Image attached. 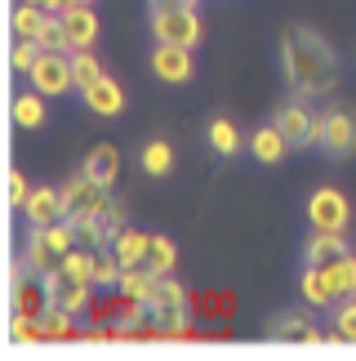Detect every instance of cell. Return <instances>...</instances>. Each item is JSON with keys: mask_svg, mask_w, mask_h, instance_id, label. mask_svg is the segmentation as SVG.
I'll return each mask as SVG.
<instances>
[{"mask_svg": "<svg viewBox=\"0 0 356 361\" xmlns=\"http://www.w3.org/2000/svg\"><path fill=\"white\" fill-rule=\"evenodd\" d=\"M120 272H125V263L116 259V250L112 245L98 250V263H94V286H120Z\"/></svg>", "mask_w": 356, "mask_h": 361, "instance_id": "cell-34", "label": "cell"}, {"mask_svg": "<svg viewBox=\"0 0 356 361\" xmlns=\"http://www.w3.org/2000/svg\"><path fill=\"white\" fill-rule=\"evenodd\" d=\"M32 90H40L45 99H58V94L76 90V72H72V49H40L36 67L27 72Z\"/></svg>", "mask_w": 356, "mask_h": 361, "instance_id": "cell-3", "label": "cell"}, {"mask_svg": "<svg viewBox=\"0 0 356 361\" xmlns=\"http://www.w3.org/2000/svg\"><path fill=\"white\" fill-rule=\"evenodd\" d=\"M40 330H45V343H67V339H80V330H76V317L72 312H45L40 317Z\"/></svg>", "mask_w": 356, "mask_h": 361, "instance_id": "cell-27", "label": "cell"}, {"mask_svg": "<svg viewBox=\"0 0 356 361\" xmlns=\"http://www.w3.org/2000/svg\"><path fill=\"white\" fill-rule=\"evenodd\" d=\"M281 63H285V85L298 99H321L338 85V59L334 45L312 27H290L281 36Z\"/></svg>", "mask_w": 356, "mask_h": 361, "instance_id": "cell-1", "label": "cell"}, {"mask_svg": "<svg viewBox=\"0 0 356 361\" xmlns=\"http://www.w3.org/2000/svg\"><path fill=\"white\" fill-rule=\"evenodd\" d=\"M152 9H183V5H196V0H147Z\"/></svg>", "mask_w": 356, "mask_h": 361, "instance_id": "cell-38", "label": "cell"}, {"mask_svg": "<svg viewBox=\"0 0 356 361\" xmlns=\"http://www.w3.org/2000/svg\"><path fill=\"white\" fill-rule=\"evenodd\" d=\"M250 152L263 165H276V161H285V152H294V147H290V138L276 130V121H272V125H263V130L250 134Z\"/></svg>", "mask_w": 356, "mask_h": 361, "instance_id": "cell-18", "label": "cell"}, {"mask_svg": "<svg viewBox=\"0 0 356 361\" xmlns=\"http://www.w3.org/2000/svg\"><path fill=\"white\" fill-rule=\"evenodd\" d=\"M72 72H76V90H89L98 76H107L103 63L94 59V49H72Z\"/></svg>", "mask_w": 356, "mask_h": 361, "instance_id": "cell-33", "label": "cell"}, {"mask_svg": "<svg viewBox=\"0 0 356 361\" xmlns=\"http://www.w3.org/2000/svg\"><path fill=\"white\" fill-rule=\"evenodd\" d=\"M80 94H85L89 112H98V116H116L120 107H125V90H120L112 76H98L89 90H80Z\"/></svg>", "mask_w": 356, "mask_h": 361, "instance_id": "cell-17", "label": "cell"}, {"mask_svg": "<svg viewBox=\"0 0 356 361\" xmlns=\"http://www.w3.org/2000/svg\"><path fill=\"white\" fill-rule=\"evenodd\" d=\"M191 303H196L205 317H218V322H227V317L236 312V299H231L227 290H205V295H191Z\"/></svg>", "mask_w": 356, "mask_h": 361, "instance_id": "cell-31", "label": "cell"}, {"mask_svg": "<svg viewBox=\"0 0 356 361\" xmlns=\"http://www.w3.org/2000/svg\"><path fill=\"white\" fill-rule=\"evenodd\" d=\"M36 45H40V49H72L63 13H45V23H40V32H36Z\"/></svg>", "mask_w": 356, "mask_h": 361, "instance_id": "cell-30", "label": "cell"}, {"mask_svg": "<svg viewBox=\"0 0 356 361\" xmlns=\"http://www.w3.org/2000/svg\"><path fill=\"white\" fill-rule=\"evenodd\" d=\"M27 201H32V183H27L23 170H13L9 174V205H13V210H23Z\"/></svg>", "mask_w": 356, "mask_h": 361, "instance_id": "cell-37", "label": "cell"}, {"mask_svg": "<svg viewBox=\"0 0 356 361\" xmlns=\"http://www.w3.org/2000/svg\"><path fill=\"white\" fill-rule=\"evenodd\" d=\"M36 59H40V45L36 40H23V36H13V49H9V67L18 76H27L36 67Z\"/></svg>", "mask_w": 356, "mask_h": 361, "instance_id": "cell-35", "label": "cell"}, {"mask_svg": "<svg viewBox=\"0 0 356 361\" xmlns=\"http://www.w3.org/2000/svg\"><path fill=\"white\" fill-rule=\"evenodd\" d=\"M72 245H80L72 219H58V224H40V228L27 232V241H23V259H27V268H32V272L49 276V272H58L63 263H67Z\"/></svg>", "mask_w": 356, "mask_h": 361, "instance_id": "cell-2", "label": "cell"}, {"mask_svg": "<svg viewBox=\"0 0 356 361\" xmlns=\"http://www.w3.org/2000/svg\"><path fill=\"white\" fill-rule=\"evenodd\" d=\"M80 170H89L94 178H98V183L112 188V183H116V174H120V152H116L112 143H98V147H94L89 157H85V165H80Z\"/></svg>", "mask_w": 356, "mask_h": 361, "instance_id": "cell-22", "label": "cell"}, {"mask_svg": "<svg viewBox=\"0 0 356 361\" xmlns=\"http://www.w3.org/2000/svg\"><path fill=\"white\" fill-rule=\"evenodd\" d=\"M103 201H107V183H98L89 170H80L63 183V205H67V219H72V224H85Z\"/></svg>", "mask_w": 356, "mask_h": 361, "instance_id": "cell-8", "label": "cell"}, {"mask_svg": "<svg viewBox=\"0 0 356 361\" xmlns=\"http://www.w3.org/2000/svg\"><path fill=\"white\" fill-rule=\"evenodd\" d=\"M63 23H67V40H72V49H94V40H98V13H94L89 5H67Z\"/></svg>", "mask_w": 356, "mask_h": 361, "instance_id": "cell-16", "label": "cell"}, {"mask_svg": "<svg viewBox=\"0 0 356 361\" xmlns=\"http://www.w3.org/2000/svg\"><path fill=\"white\" fill-rule=\"evenodd\" d=\"M325 276H330V286L338 290V303L356 299V255H348L343 263H334V268H325Z\"/></svg>", "mask_w": 356, "mask_h": 361, "instance_id": "cell-32", "label": "cell"}, {"mask_svg": "<svg viewBox=\"0 0 356 361\" xmlns=\"http://www.w3.org/2000/svg\"><path fill=\"white\" fill-rule=\"evenodd\" d=\"M272 121H276V130L290 138V147H312L321 138V112H312L307 99H298V94L290 103H281Z\"/></svg>", "mask_w": 356, "mask_h": 361, "instance_id": "cell-4", "label": "cell"}, {"mask_svg": "<svg viewBox=\"0 0 356 361\" xmlns=\"http://www.w3.org/2000/svg\"><path fill=\"white\" fill-rule=\"evenodd\" d=\"M13 125H18V130H40V125H45V94L40 90L13 94Z\"/></svg>", "mask_w": 356, "mask_h": 361, "instance_id": "cell-21", "label": "cell"}, {"mask_svg": "<svg viewBox=\"0 0 356 361\" xmlns=\"http://www.w3.org/2000/svg\"><path fill=\"white\" fill-rule=\"evenodd\" d=\"M156 286H160V276L152 272V268H125L120 272V295H129V299H139V303H147L156 295Z\"/></svg>", "mask_w": 356, "mask_h": 361, "instance_id": "cell-23", "label": "cell"}, {"mask_svg": "<svg viewBox=\"0 0 356 361\" xmlns=\"http://www.w3.org/2000/svg\"><path fill=\"white\" fill-rule=\"evenodd\" d=\"M267 339L285 343V348H290V343H325V330L312 322L307 312H281L276 322L267 326Z\"/></svg>", "mask_w": 356, "mask_h": 361, "instance_id": "cell-11", "label": "cell"}, {"mask_svg": "<svg viewBox=\"0 0 356 361\" xmlns=\"http://www.w3.org/2000/svg\"><path fill=\"white\" fill-rule=\"evenodd\" d=\"M9 343H45V330H40V317H32V312H18L13 308L9 312Z\"/></svg>", "mask_w": 356, "mask_h": 361, "instance_id": "cell-26", "label": "cell"}, {"mask_svg": "<svg viewBox=\"0 0 356 361\" xmlns=\"http://www.w3.org/2000/svg\"><path fill=\"white\" fill-rule=\"evenodd\" d=\"M210 147L218 152V157H236V152H241V130L227 116L210 121Z\"/></svg>", "mask_w": 356, "mask_h": 361, "instance_id": "cell-28", "label": "cell"}, {"mask_svg": "<svg viewBox=\"0 0 356 361\" xmlns=\"http://www.w3.org/2000/svg\"><path fill=\"white\" fill-rule=\"evenodd\" d=\"M334 326L343 330L348 343H356V299H343V303L334 308Z\"/></svg>", "mask_w": 356, "mask_h": 361, "instance_id": "cell-36", "label": "cell"}, {"mask_svg": "<svg viewBox=\"0 0 356 361\" xmlns=\"http://www.w3.org/2000/svg\"><path fill=\"white\" fill-rule=\"evenodd\" d=\"M45 13L49 9H40V5H27V0H18L9 13V27H13V36H23V40H36L40 32V23H45Z\"/></svg>", "mask_w": 356, "mask_h": 361, "instance_id": "cell-25", "label": "cell"}, {"mask_svg": "<svg viewBox=\"0 0 356 361\" xmlns=\"http://www.w3.org/2000/svg\"><path fill=\"white\" fill-rule=\"evenodd\" d=\"M143 268H152L156 276H170L178 268V245L165 241V237H152V250H147V263Z\"/></svg>", "mask_w": 356, "mask_h": 361, "instance_id": "cell-29", "label": "cell"}, {"mask_svg": "<svg viewBox=\"0 0 356 361\" xmlns=\"http://www.w3.org/2000/svg\"><path fill=\"white\" fill-rule=\"evenodd\" d=\"M352 255L348 250V241H343V232H317V237L307 241V255H303V263L307 268H334V263H343Z\"/></svg>", "mask_w": 356, "mask_h": 361, "instance_id": "cell-14", "label": "cell"}, {"mask_svg": "<svg viewBox=\"0 0 356 361\" xmlns=\"http://www.w3.org/2000/svg\"><path fill=\"white\" fill-rule=\"evenodd\" d=\"M45 286H49V308L53 312H89V303H94V281H85V276H72L67 268L58 272H49L45 276Z\"/></svg>", "mask_w": 356, "mask_h": 361, "instance_id": "cell-7", "label": "cell"}, {"mask_svg": "<svg viewBox=\"0 0 356 361\" xmlns=\"http://www.w3.org/2000/svg\"><path fill=\"white\" fill-rule=\"evenodd\" d=\"M129 228V214H125V201H112L107 197L98 210H94L85 224H76V237L85 241V245H98V250H107L120 232Z\"/></svg>", "mask_w": 356, "mask_h": 361, "instance_id": "cell-5", "label": "cell"}, {"mask_svg": "<svg viewBox=\"0 0 356 361\" xmlns=\"http://www.w3.org/2000/svg\"><path fill=\"white\" fill-rule=\"evenodd\" d=\"M27 5H40V9H49V13H63L67 0H27Z\"/></svg>", "mask_w": 356, "mask_h": 361, "instance_id": "cell-39", "label": "cell"}, {"mask_svg": "<svg viewBox=\"0 0 356 361\" xmlns=\"http://www.w3.org/2000/svg\"><path fill=\"white\" fill-rule=\"evenodd\" d=\"M298 290H303L307 308H338V290L330 286V276H325L321 268H307L303 263V281H298Z\"/></svg>", "mask_w": 356, "mask_h": 361, "instance_id": "cell-19", "label": "cell"}, {"mask_svg": "<svg viewBox=\"0 0 356 361\" xmlns=\"http://www.w3.org/2000/svg\"><path fill=\"white\" fill-rule=\"evenodd\" d=\"M321 152H330L334 161H343L356 152V116L348 112L343 103H334V107H325L321 112Z\"/></svg>", "mask_w": 356, "mask_h": 361, "instance_id": "cell-6", "label": "cell"}, {"mask_svg": "<svg viewBox=\"0 0 356 361\" xmlns=\"http://www.w3.org/2000/svg\"><path fill=\"white\" fill-rule=\"evenodd\" d=\"M307 219H312V228H317V232H348L352 205H348V197L338 188H317V192H312V201H307Z\"/></svg>", "mask_w": 356, "mask_h": 361, "instance_id": "cell-10", "label": "cell"}, {"mask_svg": "<svg viewBox=\"0 0 356 361\" xmlns=\"http://www.w3.org/2000/svg\"><path fill=\"white\" fill-rule=\"evenodd\" d=\"M67 5H89V0H67Z\"/></svg>", "mask_w": 356, "mask_h": 361, "instance_id": "cell-40", "label": "cell"}, {"mask_svg": "<svg viewBox=\"0 0 356 361\" xmlns=\"http://www.w3.org/2000/svg\"><path fill=\"white\" fill-rule=\"evenodd\" d=\"M152 32L156 40H170V45H196L201 40V13L196 5H183V9H152Z\"/></svg>", "mask_w": 356, "mask_h": 361, "instance_id": "cell-9", "label": "cell"}, {"mask_svg": "<svg viewBox=\"0 0 356 361\" xmlns=\"http://www.w3.org/2000/svg\"><path fill=\"white\" fill-rule=\"evenodd\" d=\"M112 250H116V259L125 263V268H143V263H147V250H152V237L139 232V228H125L112 241Z\"/></svg>", "mask_w": 356, "mask_h": 361, "instance_id": "cell-20", "label": "cell"}, {"mask_svg": "<svg viewBox=\"0 0 356 361\" xmlns=\"http://www.w3.org/2000/svg\"><path fill=\"white\" fill-rule=\"evenodd\" d=\"M9 308L18 312H32V317H45L49 312V286L40 272H27L18 286H9Z\"/></svg>", "mask_w": 356, "mask_h": 361, "instance_id": "cell-13", "label": "cell"}, {"mask_svg": "<svg viewBox=\"0 0 356 361\" xmlns=\"http://www.w3.org/2000/svg\"><path fill=\"white\" fill-rule=\"evenodd\" d=\"M139 165L152 178H160V174H170L174 170V147L165 143V138H152V143H143V152H139Z\"/></svg>", "mask_w": 356, "mask_h": 361, "instance_id": "cell-24", "label": "cell"}, {"mask_svg": "<svg viewBox=\"0 0 356 361\" xmlns=\"http://www.w3.org/2000/svg\"><path fill=\"white\" fill-rule=\"evenodd\" d=\"M152 72L170 85H183L191 76V49L187 45H170V40H156V54H152Z\"/></svg>", "mask_w": 356, "mask_h": 361, "instance_id": "cell-12", "label": "cell"}, {"mask_svg": "<svg viewBox=\"0 0 356 361\" xmlns=\"http://www.w3.org/2000/svg\"><path fill=\"white\" fill-rule=\"evenodd\" d=\"M27 224L40 228V224H58V219H67V205H63V188H36L32 201L23 205Z\"/></svg>", "mask_w": 356, "mask_h": 361, "instance_id": "cell-15", "label": "cell"}]
</instances>
